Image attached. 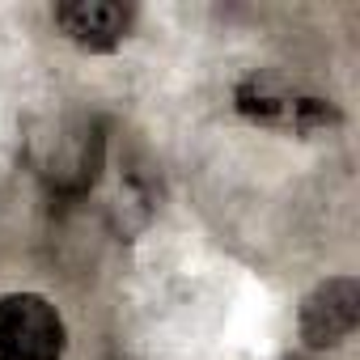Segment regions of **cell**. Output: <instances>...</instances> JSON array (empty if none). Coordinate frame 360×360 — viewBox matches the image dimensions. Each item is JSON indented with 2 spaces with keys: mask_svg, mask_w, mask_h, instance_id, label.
<instances>
[{
  "mask_svg": "<svg viewBox=\"0 0 360 360\" xmlns=\"http://www.w3.org/2000/svg\"><path fill=\"white\" fill-rule=\"evenodd\" d=\"M238 110L255 123H267V127H292V131H318L326 123H335V106L314 98V94H297L288 89L284 77L276 72H250L238 94H233Z\"/></svg>",
  "mask_w": 360,
  "mask_h": 360,
  "instance_id": "7a4b0ae2",
  "label": "cell"
},
{
  "mask_svg": "<svg viewBox=\"0 0 360 360\" xmlns=\"http://www.w3.org/2000/svg\"><path fill=\"white\" fill-rule=\"evenodd\" d=\"M56 26L64 30L68 43H77L81 51H115L127 34V22H131V9L115 5V0H64L56 5Z\"/></svg>",
  "mask_w": 360,
  "mask_h": 360,
  "instance_id": "277c9868",
  "label": "cell"
},
{
  "mask_svg": "<svg viewBox=\"0 0 360 360\" xmlns=\"http://www.w3.org/2000/svg\"><path fill=\"white\" fill-rule=\"evenodd\" d=\"M68 326L43 292L0 297V360H64Z\"/></svg>",
  "mask_w": 360,
  "mask_h": 360,
  "instance_id": "6da1fadb",
  "label": "cell"
},
{
  "mask_svg": "<svg viewBox=\"0 0 360 360\" xmlns=\"http://www.w3.org/2000/svg\"><path fill=\"white\" fill-rule=\"evenodd\" d=\"M360 322V284L352 276H330L318 288H309V297L301 301L297 326L305 347H339Z\"/></svg>",
  "mask_w": 360,
  "mask_h": 360,
  "instance_id": "3957f363",
  "label": "cell"
}]
</instances>
